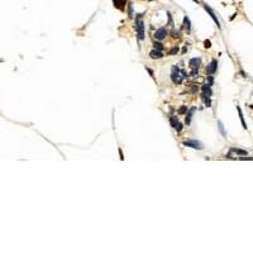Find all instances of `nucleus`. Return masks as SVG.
<instances>
[{"instance_id": "nucleus-9", "label": "nucleus", "mask_w": 253, "mask_h": 253, "mask_svg": "<svg viewBox=\"0 0 253 253\" xmlns=\"http://www.w3.org/2000/svg\"><path fill=\"white\" fill-rule=\"evenodd\" d=\"M201 90H203V97H210L211 95H213V91H211V88H210V85H204L203 88H201Z\"/></svg>"}, {"instance_id": "nucleus-11", "label": "nucleus", "mask_w": 253, "mask_h": 253, "mask_svg": "<svg viewBox=\"0 0 253 253\" xmlns=\"http://www.w3.org/2000/svg\"><path fill=\"white\" fill-rule=\"evenodd\" d=\"M113 3H114V6L115 8H118L119 10H124L126 0H113Z\"/></svg>"}, {"instance_id": "nucleus-13", "label": "nucleus", "mask_w": 253, "mask_h": 253, "mask_svg": "<svg viewBox=\"0 0 253 253\" xmlns=\"http://www.w3.org/2000/svg\"><path fill=\"white\" fill-rule=\"evenodd\" d=\"M184 28H185L187 32H190V30H191V22H190V19H189V17H187V15L184 17Z\"/></svg>"}, {"instance_id": "nucleus-7", "label": "nucleus", "mask_w": 253, "mask_h": 253, "mask_svg": "<svg viewBox=\"0 0 253 253\" xmlns=\"http://www.w3.org/2000/svg\"><path fill=\"white\" fill-rule=\"evenodd\" d=\"M166 36H167V30H166V28H159V29H157L156 33H155V38L158 39V41L163 39Z\"/></svg>"}, {"instance_id": "nucleus-6", "label": "nucleus", "mask_w": 253, "mask_h": 253, "mask_svg": "<svg viewBox=\"0 0 253 253\" xmlns=\"http://www.w3.org/2000/svg\"><path fill=\"white\" fill-rule=\"evenodd\" d=\"M170 122H171V125L174 126L177 132H181V130H182V124L180 123V120H178V118L177 117H171Z\"/></svg>"}, {"instance_id": "nucleus-25", "label": "nucleus", "mask_w": 253, "mask_h": 253, "mask_svg": "<svg viewBox=\"0 0 253 253\" xmlns=\"http://www.w3.org/2000/svg\"><path fill=\"white\" fill-rule=\"evenodd\" d=\"M194 1L196 3V4H200V1H199V0H194Z\"/></svg>"}, {"instance_id": "nucleus-24", "label": "nucleus", "mask_w": 253, "mask_h": 253, "mask_svg": "<svg viewBox=\"0 0 253 253\" xmlns=\"http://www.w3.org/2000/svg\"><path fill=\"white\" fill-rule=\"evenodd\" d=\"M147 71L149 72V75H151V76H153V72H152V70H149V68H147Z\"/></svg>"}, {"instance_id": "nucleus-15", "label": "nucleus", "mask_w": 253, "mask_h": 253, "mask_svg": "<svg viewBox=\"0 0 253 253\" xmlns=\"http://www.w3.org/2000/svg\"><path fill=\"white\" fill-rule=\"evenodd\" d=\"M230 152H234V153H237V155H242V156H247V155H248V153H247V151L238 149V148H232V149H230Z\"/></svg>"}, {"instance_id": "nucleus-2", "label": "nucleus", "mask_w": 253, "mask_h": 253, "mask_svg": "<svg viewBox=\"0 0 253 253\" xmlns=\"http://www.w3.org/2000/svg\"><path fill=\"white\" fill-rule=\"evenodd\" d=\"M171 78L175 84H181L182 82V75L180 74V68L177 66L172 67V74H171Z\"/></svg>"}, {"instance_id": "nucleus-19", "label": "nucleus", "mask_w": 253, "mask_h": 253, "mask_svg": "<svg viewBox=\"0 0 253 253\" xmlns=\"http://www.w3.org/2000/svg\"><path fill=\"white\" fill-rule=\"evenodd\" d=\"M190 76H191V77H197V76H199V71H197V68H194V70L191 71Z\"/></svg>"}, {"instance_id": "nucleus-16", "label": "nucleus", "mask_w": 253, "mask_h": 253, "mask_svg": "<svg viewBox=\"0 0 253 253\" xmlns=\"http://www.w3.org/2000/svg\"><path fill=\"white\" fill-rule=\"evenodd\" d=\"M134 13H133V4L132 3H128V17L129 18H133Z\"/></svg>"}, {"instance_id": "nucleus-10", "label": "nucleus", "mask_w": 253, "mask_h": 253, "mask_svg": "<svg viewBox=\"0 0 253 253\" xmlns=\"http://www.w3.org/2000/svg\"><path fill=\"white\" fill-rule=\"evenodd\" d=\"M200 63H201V58H191L190 59V62H189V66L192 68H199V66H200Z\"/></svg>"}, {"instance_id": "nucleus-5", "label": "nucleus", "mask_w": 253, "mask_h": 253, "mask_svg": "<svg viewBox=\"0 0 253 253\" xmlns=\"http://www.w3.org/2000/svg\"><path fill=\"white\" fill-rule=\"evenodd\" d=\"M216 68H218V61H216V59H213V61L208 65V67H206V74L213 75V74H215Z\"/></svg>"}, {"instance_id": "nucleus-21", "label": "nucleus", "mask_w": 253, "mask_h": 253, "mask_svg": "<svg viewBox=\"0 0 253 253\" xmlns=\"http://www.w3.org/2000/svg\"><path fill=\"white\" fill-rule=\"evenodd\" d=\"M177 52H178V48L175 47V48H172L171 51H170V55H175V53H177Z\"/></svg>"}, {"instance_id": "nucleus-22", "label": "nucleus", "mask_w": 253, "mask_h": 253, "mask_svg": "<svg viewBox=\"0 0 253 253\" xmlns=\"http://www.w3.org/2000/svg\"><path fill=\"white\" fill-rule=\"evenodd\" d=\"M186 110H187V106H182L181 109H180V114H184V113H186Z\"/></svg>"}, {"instance_id": "nucleus-20", "label": "nucleus", "mask_w": 253, "mask_h": 253, "mask_svg": "<svg viewBox=\"0 0 253 253\" xmlns=\"http://www.w3.org/2000/svg\"><path fill=\"white\" fill-rule=\"evenodd\" d=\"M204 46L206 47V48H210V47H211V42H210V41H205Z\"/></svg>"}, {"instance_id": "nucleus-4", "label": "nucleus", "mask_w": 253, "mask_h": 253, "mask_svg": "<svg viewBox=\"0 0 253 253\" xmlns=\"http://www.w3.org/2000/svg\"><path fill=\"white\" fill-rule=\"evenodd\" d=\"M203 6H204V9L206 10L208 13H209V15H210V17L213 18V20H214V22H215V24L218 25V28H220V22H219V19H218V17L215 15V13H214V11H213V9H211L210 6H208L206 4H203Z\"/></svg>"}, {"instance_id": "nucleus-26", "label": "nucleus", "mask_w": 253, "mask_h": 253, "mask_svg": "<svg viewBox=\"0 0 253 253\" xmlns=\"http://www.w3.org/2000/svg\"><path fill=\"white\" fill-rule=\"evenodd\" d=\"M149 1H153V0H149Z\"/></svg>"}, {"instance_id": "nucleus-12", "label": "nucleus", "mask_w": 253, "mask_h": 253, "mask_svg": "<svg viewBox=\"0 0 253 253\" xmlns=\"http://www.w3.org/2000/svg\"><path fill=\"white\" fill-rule=\"evenodd\" d=\"M195 110H196V108H191L189 111H187V114H186V124L189 125L190 123H191V118H192V114L195 113Z\"/></svg>"}, {"instance_id": "nucleus-23", "label": "nucleus", "mask_w": 253, "mask_h": 253, "mask_svg": "<svg viewBox=\"0 0 253 253\" xmlns=\"http://www.w3.org/2000/svg\"><path fill=\"white\" fill-rule=\"evenodd\" d=\"M119 153H120V158H122V159H124V157H123V152H122V149H119Z\"/></svg>"}, {"instance_id": "nucleus-18", "label": "nucleus", "mask_w": 253, "mask_h": 253, "mask_svg": "<svg viewBox=\"0 0 253 253\" xmlns=\"http://www.w3.org/2000/svg\"><path fill=\"white\" fill-rule=\"evenodd\" d=\"M218 126H219V130H220V133H222V134L225 137V130H224L223 123H222V122H218Z\"/></svg>"}, {"instance_id": "nucleus-17", "label": "nucleus", "mask_w": 253, "mask_h": 253, "mask_svg": "<svg viewBox=\"0 0 253 253\" xmlns=\"http://www.w3.org/2000/svg\"><path fill=\"white\" fill-rule=\"evenodd\" d=\"M153 46H155V49H158V51H162V49H163V44H161V43L157 42V41L153 43Z\"/></svg>"}, {"instance_id": "nucleus-1", "label": "nucleus", "mask_w": 253, "mask_h": 253, "mask_svg": "<svg viewBox=\"0 0 253 253\" xmlns=\"http://www.w3.org/2000/svg\"><path fill=\"white\" fill-rule=\"evenodd\" d=\"M143 14L139 13L137 14V18H136V29H137V34H138V39L143 41L144 39V23H143Z\"/></svg>"}, {"instance_id": "nucleus-14", "label": "nucleus", "mask_w": 253, "mask_h": 253, "mask_svg": "<svg viewBox=\"0 0 253 253\" xmlns=\"http://www.w3.org/2000/svg\"><path fill=\"white\" fill-rule=\"evenodd\" d=\"M237 110H238V113H239V117H241V122H242V125H243L244 129H247V124H245V122H244V117H243V114H242V110H241L239 105L237 106Z\"/></svg>"}, {"instance_id": "nucleus-3", "label": "nucleus", "mask_w": 253, "mask_h": 253, "mask_svg": "<svg viewBox=\"0 0 253 253\" xmlns=\"http://www.w3.org/2000/svg\"><path fill=\"white\" fill-rule=\"evenodd\" d=\"M182 144H184L185 147H190V148H192V149H203V148H204L203 144H201L199 141H184Z\"/></svg>"}, {"instance_id": "nucleus-8", "label": "nucleus", "mask_w": 253, "mask_h": 253, "mask_svg": "<svg viewBox=\"0 0 253 253\" xmlns=\"http://www.w3.org/2000/svg\"><path fill=\"white\" fill-rule=\"evenodd\" d=\"M149 56H151V58H153V59H159V58H162V57H163V53H162V51L153 49V51H151Z\"/></svg>"}]
</instances>
